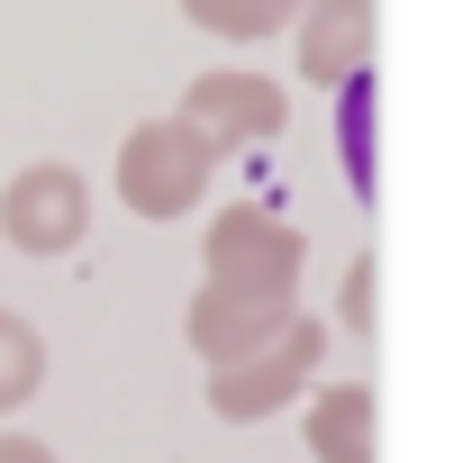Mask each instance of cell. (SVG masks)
<instances>
[{
	"label": "cell",
	"mask_w": 463,
	"mask_h": 463,
	"mask_svg": "<svg viewBox=\"0 0 463 463\" xmlns=\"http://www.w3.org/2000/svg\"><path fill=\"white\" fill-rule=\"evenodd\" d=\"M182 19L227 37V46H255V37H282L300 19V0H182Z\"/></svg>",
	"instance_id": "9c48e42d"
},
{
	"label": "cell",
	"mask_w": 463,
	"mask_h": 463,
	"mask_svg": "<svg viewBox=\"0 0 463 463\" xmlns=\"http://www.w3.org/2000/svg\"><path fill=\"white\" fill-rule=\"evenodd\" d=\"M173 118H182V128H200V137H209V155H246V146H273L291 109H282V82L218 64V73H200V82L182 91V109H173Z\"/></svg>",
	"instance_id": "5b68a950"
},
{
	"label": "cell",
	"mask_w": 463,
	"mask_h": 463,
	"mask_svg": "<svg viewBox=\"0 0 463 463\" xmlns=\"http://www.w3.org/2000/svg\"><path fill=\"white\" fill-rule=\"evenodd\" d=\"M300 73L309 82H354L373 73V0H300Z\"/></svg>",
	"instance_id": "52a82bcc"
},
{
	"label": "cell",
	"mask_w": 463,
	"mask_h": 463,
	"mask_svg": "<svg viewBox=\"0 0 463 463\" xmlns=\"http://www.w3.org/2000/svg\"><path fill=\"white\" fill-rule=\"evenodd\" d=\"M209 173H218V155H209V137L182 128V118H146V128H128V146H118V200H128L137 218H191V209L209 200Z\"/></svg>",
	"instance_id": "7a4b0ae2"
},
{
	"label": "cell",
	"mask_w": 463,
	"mask_h": 463,
	"mask_svg": "<svg viewBox=\"0 0 463 463\" xmlns=\"http://www.w3.org/2000/svg\"><path fill=\"white\" fill-rule=\"evenodd\" d=\"M345 327H354V336L373 327V264H354V273H345Z\"/></svg>",
	"instance_id": "7c38bea8"
},
{
	"label": "cell",
	"mask_w": 463,
	"mask_h": 463,
	"mask_svg": "<svg viewBox=\"0 0 463 463\" xmlns=\"http://www.w3.org/2000/svg\"><path fill=\"white\" fill-rule=\"evenodd\" d=\"M37 382H46V336H37L19 309H0V418L28 409V400H37Z\"/></svg>",
	"instance_id": "30bf717a"
},
{
	"label": "cell",
	"mask_w": 463,
	"mask_h": 463,
	"mask_svg": "<svg viewBox=\"0 0 463 463\" xmlns=\"http://www.w3.org/2000/svg\"><path fill=\"white\" fill-rule=\"evenodd\" d=\"M0 463H55V445H37V436L10 427V436H0Z\"/></svg>",
	"instance_id": "4fadbf2b"
},
{
	"label": "cell",
	"mask_w": 463,
	"mask_h": 463,
	"mask_svg": "<svg viewBox=\"0 0 463 463\" xmlns=\"http://www.w3.org/2000/svg\"><path fill=\"white\" fill-rule=\"evenodd\" d=\"M318 354H327V327L300 309L282 336H264L255 354H237V364H218V373H209V409H218L227 427H255V418H273V409L309 400V382H318Z\"/></svg>",
	"instance_id": "3957f363"
},
{
	"label": "cell",
	"mask_w": 463,
	"mask_h": 463,
	"mask_svg": "<svg viewBox=\"0 0 463 463\" xmlns=\"http://www.w3.org/2000/svg\"><path fill=\"white\" fill-rule=\"evenodd\" d=\"M291 318H300V300H255V291H218V282H200L191 309H182V336H191V354L218 373V364L255 354L264 336H282Z\"/></svg>",
	"instance_id": "8992f818"
},
{
	"label": "cell",
	"mask_w": 463,
	"mask_h": 463,
	"mask_svg": "<svg viewBox=\"0 0 463 463\" xmlns=\"http://www.w3.org/2000/svg\"><path fill=\"white\" fill-rule=\"evenodd\" d=\"M200 264H209V282H218V291L300 300V264H309V246H300V227H291V218H273L264 200H237V209H218V218H209Z\"/></svg>",
	"instance_id": "6da1fadb"
},
{
	"label": "cell",
	"mask_w": 463,
	"mask_h": 463,
	"mask_svg": "<svg viewBox=\"0 0 463 463\" xmlns=\"http://www.w3.org/2000/svg\"><path fill=\"white\" fill-rule=\"evenodd\" d=\"M0 237L19 255H73L91 237V182L73 164H19L0 191Z\"/></svg>",
	"instance_id": "277c9868"
},
{
	"label": "cell",
	"mask_w": 463,
	"mask_h": 463,
	"mask_svg": "<svg viewBox=\"0 0 463 463\" xmlns=\"http://www.w3.org/2000/svg\"><path fill=\"white\" fill-rule=\"evenodd\" d=\"M345 100H336V137H345V182L354 191H373V73H354V82H336Z\"/></svg>",
	"instance_id": "8fae6325"
},
{
	"label": "cell",
	"mask_w": 463,
	"mask_h": 463,
	"mask_svg": "<svg viewBox=\"0 0 463 463\" xmlns=\"http://www.w3.org/2000/svg\"><path fill=\"white\" fill-rule=\"evenodd\" d=\"M300 436H309L318 463H373V391H364V382H327V391L309 400Z\"/></svg>",
	"instance_id": "ba28073f"
}]
</instances>
